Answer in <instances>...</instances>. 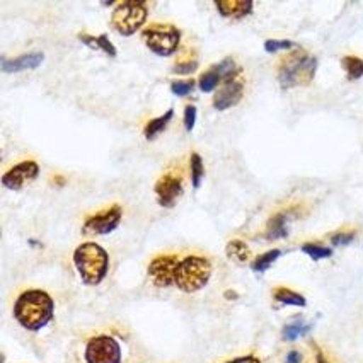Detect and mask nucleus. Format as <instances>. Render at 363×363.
Returning <instances> with one entry per match:
<instances>
[{"label":"nucleus","instance_id":"obj_1","mask_svg":"<svg viewBox=\"0 0 363 363\" xmlns=\"http://www.w3.org/2000/svg\"><path fill=\"white\" fill-rule=\"evenodd\" d=\"M14 319L28 331H40L53 319L55 303L45 290H26L14 303Z\"/></svg>","mask_w":363,"mask_h":363},{"label":"nucleus","instance_id":"obj_2","mask_svg":"<svg viewBox=\"0 0 363 363\" xmlns=\"http://www.w3.org/2000/svg\"><path fill=\"white\" fill-rule=\"evenodd\" d=\"M318 72V58L306 50L295 48V52L285 55L278 63L277 77L284 89L309 86Z\"/></svg>","mask_w":363,"mask_h":363},{"label":"nucleus","instance_id":"obj_3","mask_svg":"<svg viewBox=\"0 0 363 363\" xmlns=\"http://www.w3.org/2000/svg\"><path fill=\"white\" fill-rule=\"evenodd\" d=\"M74 264L80 280L86 285L96 286L108 275L109 255L99 244L84 242L74 251Z\"/></svg>","mask_w":363,"mask_h":363},{"label":"nucleus","instance_id":"obj_4","mask_svg":"<svg viewBox=\"0 0 363 363\" xmlns=\"http://www.w3.org/2000/svg\"><path fill=\"white\" fill-rule=\"evenodd\" d=\"M212 263L203 256H186L179 261L176 272V286L184 294L200 292L212 278Z\"/></svg>","mask_w":363,"mask_h":363},{"label":"nucleus","instance_id":"obj_5","mask_svg":"<svg viewBox=\"0 0 363 363\" xmlns=\"http://www.w3.org/2000/svg\"><path fill=\"white\" fill-rule=\"evenodd\" d=\"M147 14H149V9L145 2H137V0L120 2L116 4L111 14V28L118 35L132 36L145 24Z\"/></svg>","mask_w":363,"mask_h":363},{"label":"nucleus","instance_id":"obj_6","mask_svg":"<svg viewBox=\"0 0 363 363\" xmlns=\"http://www.w3.org/2000/svg\"><path fill=\"white\" fill-rule=\"evenodd\" d=\"M142 40L152 53L169 57L179 48L181 31L172 24L154 23L142 31Z\"/></svg>","mask_w":363,"mask_h":363},{"label":"nucleus","instance_id":"obj_7","mask_svg":"<svg viewBox=\"0 0 363 363\" xmlns=\"http://www.w3.org/2000/svg\"><path fill=\"white\" fill-rule=\"evenodd\" d=\"M84 357L87 363H121V346L113 336L99 335L87 341Z\"/></svg>","mask_w":363,"mask_h":363},{"label":"nucleus","instance_id":"obj_8","mask_svg":"<svg viewBox=\"0 0 363 363\" xmlns=\"http://www.w3.org/2000/svg\"><path fill=\"white\" fill-rule=\"evenodd\" d=\"M121 217H123V210L120 205H111L109 208H104L96 215L86 218L82 225L84 235H106L113 232L120 225Z\"/></svg>","mask_w":363,"mask_h":363},{"label":"nucleus","instance_id":"obj_9","mask_svg":"<svg viewBox=\"0 0 363 363\" xmlns=\"http://www.w3.org/2000/svg\"><path fill=\"white\" fill-rule=\"evenodd\" d=\"M179 261V257L174 255H162L154 257L150 261L149 268H147L152 284L159 286V289H167V286L176 285V272Z\"/></svg>","mask_w":363,"mask_h":363},{"label":"nucleus","instance_id":"obj_10","mask_svg":"<svg viewBox=\"0 0 363 363\" xmlns=\"http://www.w3.org/2000/svg\"><path fill=\"white\" fill-rule=\"evenodd\" d=\"M240 70L238 65H235L234 58H223L220 63H217V65L210 67V70H206L203 75L200 77V89L203 92H212L217 89L218 86H222L225 80H229L232 77H235V75L240 74Z\"/></svg>","mask_w":363,"mask_h":363},{"label":"nucleus","instance_id":"obj_11","mask_svg":"<svg viewBox=\"0 0 363 363\" xmlns=\"http://www.w3.org/2000/svg\"><path fill=\"white\" fill-rule=\"evenodd\" d=\"M38 174H40V166L35 160H23L2 176V184L12 191H21L26 184L33 183Z\"/></svg>","mask_w":363,"mask_h":363},{"label":"nucleus","instance_id":"obj_12","mask_svg":"<svg viewBox=\"0 0 363 363\" xmlns=\"http://www.w3.org/2000/svg\"><path fill=\"white\" fill-rule=\"evenodd\" d=\"M154 191L160 206L172 208L176 205L177 198L183 195V177L179 174H172V172L162 174L155 183Z\"/></svg>","mask_w":363,"mask_h":363},{"label":"nucleus","instance_id":"obj_13","mask_svg":"<svg viewBox=\"0 0 363 363\" xmlns=\"http://www.w3.org/2000/svg\"><path fill=\"white\" fill-rule=\"evenodd\" d=\"M244 96V80L240 79V74L235 75L222 84L220 89L213 96V106L218 111H225L235 104L240 103Z\"/></svg>","mask_w":363,"mask_h":363},{"label":"nucleus","instance_id":"obj_14","mask_svg":"<svg viewBox=\"0 0 363 363\" xmlns=\"http://www.w3.org/2000/svg\"><path fill=\"white\" fill-rule=\"evenodd\" d=\"M215 7L220 12L222 18L227 19H242L252 12L251 0H218Z\"/></svg>","mask_w":363,"mask_h":363},{"label":"nucleus","instance_id":"obj_15","mask_svg":"<svg viewBox=\"0 0 363 363\" xmlns=\"http://www.w3.org/2000/svg\"><path fill=\"white\" fill-rule=\"evenodd\" d=\"M45 60V55L40 52L35 53H26L21 55L18 58H12V60H7V58H2V70L6 74H12V72H23V70H31L40 67Z\"/></svg>","mask_w":363,"mask_h":363},{"label":"nucleus","instance_id":"obj_16","mask_svg":"<svg viewBox=\"0 0 363 363\" xmlns=\"http://www.w3.org/2000/svg\"><path fill=\"white\" fill-rule=\"evenodd\" d=\"M289 220H290V213L289 212H280L277 215H273L269 218L268 225H266V239L268 240H277V239H284L289 235Z\"/></svg>","mask_w":363,"mask_h":363},{"label":"nucleus","instance_id":"obj_17","mask_svg":"<svg viewBox=\"0 0 363 363\" xmlns=\"http://www.w3.org/2000/svg\"><path fill=\"white\" fill-rule=\"evenodd\" d=\"M225 255L230 261H234L235 264H247L251 261V249L244 240L240 239H232L227 242L225 246Z\"/></svg>","mask_w":363,"mask_h":363},{"label":"nucleus","instance_id":"obj_18","mask_svg":"<svg viewBox=\"0 0 363 363\" xmlns=\"http://www.w3.org/2000/svg\"><path fill=\"white\" fill-rule=\"evenodd\" d=\"M79 40L82 41V43L86 45V46H89V48L99 50V52L106 53L108 57H111V58L116 57V48H115V45H113L111 41H109V38H108L106 35L92 36V35H87V33H80Z\"/></svg>","mask_w":363,"mask_h":363},{"label":"nucleus","instance_id":"obj_19","mask_svg":"<svg viewBox=\"0 0 363 363\" xmlns=\"http://www.w3.org/2000/svg\"><path fill=\"white\" fill-rule=\"evenodd\" d=\"M172 116H174V111H172V109H167L162 116L150 120L149 123L145 125V128H143V135H145L147 140H154L160 132H164V130L167 128V125L171 123Z\"/></svg>","mask_w":363,"mask_h":363},{"label":"nucleus","instance_id":"obj_20","mask_svg":"<svg viewBox=\"0 0 363 363\" xmlns=\"http://www.w3.org/2000/svg\"><path fill=\"white\" fill-rule=\"evenodd\" d=\"M273 298H275L277 302L284 303V306H295V307L307 306V301L303 295L294 292V290L286 289V286H277V289L273 290Z\"/></svg>","mask_w":363,"mask_h":363},{"label":"nucleus","instance_id":"obj_21","mask_svg":"<svg viewBox=\"0 0 363 363\" xmlns=\"http://www.w3.org/2000/svg\"><path fill=\"white\" fill-rule=\"evenodd\" d=\"M341 67L346 72L348 80H358L363 77V58L346 55V57L341 58Z\"/></svg>","mask_w":363,"mask_h":363},{"label":"nucleus","instance_id":"obj_22","mask_svg":"<svg viewBox=\"0 0 363 363\" xmlns=\"http://www.w3.org/2000/svg\"><path fill=\"white\" fill-rule=\"evenodd\" d=\"M280 256H281L280 249H272V251H266V252H263V255L257 256L255 261H252L251 268L255 269L256 273H264L266 269H268L269 266L275 263V261H277Z\"/></svg>","mask_w":363,"mask_h":363},{"label":"nucleus","instance_id":"obj_23","mask_svg":"<svg viewBox=\"0 0 363 363\" xmlns=\"http://www.w3.org/2000/svg\"><path fill=\"white\" fill-rule=\"evenodd\" d=\"M189 171H191V184L193 188L198 189L201 184V179L205 176V166H203V159H201L200 154H191L189 157Z\"/></svg>","mask_w":363,"mask_h":363},{"label":"nucleus","instance_id":"obj_24","mask_svg":"<svg viewBox=\"0 0 363 363\" xmlns=\"http://www.w3.org/2000/svg\"><path fill=\"white\" fill-rule=\"evenodd\" d=\"M309 331H311V324L302 323V320H295V323L286 324L284 328V333H281V336H284L285 341H295L297 337L306 336Z\"/></svg>","mask_w":363,"mask_h":363},{"label":"nucleus","instance_id":"obj_25","mask_svg":"<svg viewBox=\"0 0 363 363\" xmlns=\"http://www.w3.org/2000/svg\"><path fill=\"white\" fill-rule=\"evenodd\" d=\"M302 252H306L311 259L319 261V259H326V257L333 256V249L320 246V244H314V242H307L302 246Z\"/></svg>","mask_w":363,"mask_h":363},{"label":"nucleus","instance_id":"obj_26","mask_svg":"<svg viewBox=\"0 0 363 363\" xmlns=\"http://www.w3.org/2000/svg\"><path fill=\"white\" fill-rule=\"evenodd\" d=\"M292 48H298L295 41L290 40H266L264 41V50L268 53H278L284 52V50H292Z\"/></svg>","mask_w":363,"mask_h":363},{"label":"nucleus","instance_id":"obj_27","mask_svg":"<svg viewBox=\"0 0 363 363\" xmlns=\"http://www.w3.org/2000/svg\"><path fill=\"white\" fill-rule=\"evenodd\" d=\"M193 89H195V80H177V82L171 84L172 94L181 96V98L193 92Z\"/></svg>","mask_w":363,"mask_h":363},{"label":"nucleus","instance_id":"obj_28","mask_svg":"<svg viewBox=\"0 0 363 363\" xmlns=\"http://www.w3.org/2000/svg\"><path fill=\"white\" fill-rule=\"evenodd\" d=\"M198 69V62L196 60H179L172 67V74H179V75H186V74H193Z\"/></svg>","mask_w":363,"mask_h":363},{"label":"nucleus","instance_id":"obj_29","mask_svg":"<svg viewBox=\"0 0 363 363\" xmlns=\"http://www.w3.org/2000/svg\"><path fill=\"white\" fill-rule=\"evenodd\" d=\"M354 238H357V232H336V234L331 235V244L333 246H348L350 242H353Z\"/></svg>","mask_w":363,"mask_h":363},{"label":"nucleus","instance_id":"obj_30","mask_svg":"<svg viewBox=\"0 0 363 363\" xmlns=\"http://www.w3.org/2000/svg\"><path fill=\"white\" fill-rule=\"evenodd\" d=\"M195 123H196V108L191 106V104H188V106L184 108V128H186V132H191V130L195 128Z\"/></svg>","mask_w":363,"mask_h":363},{"label":"nucleus","instance_id":"obj_31","mask_svg":"<svg viewBox=\"0 0 363 363\" xmlns=\"http://www.w3.org/2000/svg\"><path fill=\"white\" fill-rule=\"evenodd\" d=\"M225 363H261V360L257 357H255V354H247V357L234 358V360L225 362Z\"/></svg>","mask_w":363,"mask_h":363},{"label":"nucleus","instance_id":"obj_32","mask_svg":"<svg viewBox=\"0 0 363 363\" xmlns=\"http://www.w3.org/2000/svg\"><path fill=\"white\" fill-rule=\"evenodd\" d=\"M285 363H302V353L297 352V350H292V352L286 354Z\"/></svg>","mask_w":363,"mask_h":363},{"label":"nucleus","instance_id":"obj_33","mask_svg":"<svg viewBox=\"0 0 363 363\" xmlns=\"http://www.w3.org/2000/svg\"><path fill=\"white\" fill-rule=\"evenodd\" d=\"M312 348H314V353H315V363H331V362L328 360L326 354L323 353V350H320L318 345L312 343Z\"/></svg>","mask_w":363,"mask_h":363}]
</instances>
